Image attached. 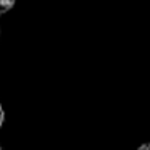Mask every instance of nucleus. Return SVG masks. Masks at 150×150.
Returning a JSON list of instances; mask_svg holds the SVG:
<instances>
[{"mask_svg": "<svg viewBox=\"0 0 150 150\" xmlns=\"http://www.w3.org/2000/svg\"><path fill=\"white\" fill-rule=\"evenodd\" d=\"M15 2H16V0H0V15L7 13L10 8H13Z\"/></svg>", "mask_w": 150, "mask_h": 150, "instance_id": "nucleus-1", "label": "nucleus"}, {"mask_svg": "<svg viewBox=\"0 0 150 150\" xmlns=\"http://www.w3.org/2000/svg\"><path fill=\"white\" fill-rule=\"evenodd\" d=\"M137 150H150V142H144V144H142V145H140Z\"/></svg>", "mask_w": 150, "mask_h": 150, "instance_id": "nucleus-2", "label": "nucleus"}, {"mask_svg": "<svg viewBox=\"0 0 150 150\" xmlns=\"http://www.w3.org/2000/svg\"><path fill=\"white\" fill-rule=\"evenodd\" d=\"M4 118H5V113H4V107H2V103H0V126H2V123H4Z\"/></svg>", "mask_w": 150, "mask_h": 150, "instance_id": "nucleus-3", "label": "nucleus"}, {"mask_svg": "<svg viewBox=\"0 0 150 150\" xmlns=\"http://www.w3.org/2000/svg\"><path fill=\"white\" fill-rule=\"evenodd\" d=\"M0 150H2V147H0Z\"/></svg>", "mask_w": 150, "mask_h": 150, "instance_id": "nucleus-4", "label": "nucleus"}]
</instances>
